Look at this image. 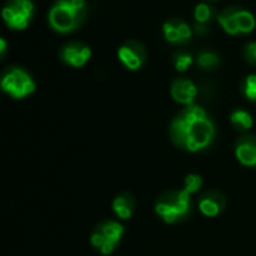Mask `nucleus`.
I'll use <instances>...</instances> for the list:
<instances>
[{
  "label": "nucleus",
  "instance_id": "obj_1",
  "mask_svg": "<svg viewBox=\"0 0 256 256\" xmlns=\"http://www.w3.org/2000/svg\"><path fill=\"white\" fill-rule=\"evenodd\" d=\"M172 142L188 152L196 153L207 148L214 138V124L198 105L186 106L171 123Z\"/></svg>",
  "mask_w": 256,
  "mask_h": 256
},
{
  "label": "nucleus",
  "instance_id": "obj_2",
  "mask_svg": "<svg viewBox=\"0 0 256 256\" xmlns=\"http://www.w3.org/2000/svg\"><path fill=\"white\" fill-rule=\"evenodd\" d=\"M86 20L84 0H57L48 15V22L57 33H70Z\"/></svg>",
  "mask_w": 256,
  "mask_h": 256
},
{
  "label": "nucleus",
  "instance_id": "obj_3",
  "mask_svg": "<svg viewBox=\"0 0 256 256\" xmlns=\"http://www.w3.org/2000/svg\"><path fill=\"white\" fill-rule=\"evenodd\" d=\"M190 192L184 188L178 192L164 195L156 204V213L166 224H174L190 214Z\"/></svg>",
  "mask_w": 256,
  "mask_h": 256
},
{
  "label": "nucleus",
  "instance_id": "obj_4",
  "mask_svg": "<svg viewBox=\"0 0 256 256\" xmlns=\"http://www.w3.org/2000/svg\"><path fill=\"white\" fill-rule=\"evenodd\" d=\"M124 232V226L114 220H105L98 225L94 232L92 234V244L102 255H111L117 244L120 243Z\"/></svg>",
  "mask_w": 256,
  "mask_h": 256
},
{
  "label": "nucleus",
  "instance_id": "obj_5",
  "mask_svg": "<svg viewBox=\"0 0 256 256\" xmlns=\"http://www.w3.org/2000/svg\"><path fill=\"white\" fill-rule=\"evenodd\" d=\"M36 88L33 78L22 69H9L2 78V90L14 99H22L32 94Z\"/></svg>",
  "mask_w": 256,
  "mask_h": 256
},
{
  "label": "nucleus",
  "instance_id": "obj_6",
  "mask_svg": "<svg viewBox=\"0 0 256 256\" xmlns=\"http://www.w3.org/2000/svg\"><path fill=\"white\" fill-rule=\"evenodd\" d=\"M33 12V3L30 0H9L2 10V16L9 28L22 30L30 24Z\"/></svg>",
  "mask_w": 256,
  "mask_h": 256
},
{
  "label": "nucleus",
  "instance_id": "obj_7",
  "mask_svg": "<svg viewBox=\"0 0 256 256\" xmlns=\"http://www.w3.org/2000/svg\"><path fill=\"white\" fill-rule=\"evenodd\" d=\"M117 56H118V60L129 70L140 69L146 60V51H144L142 45H140L136 42H129V44H124L123 46H120V50L117 51Z\"/></svg>",
  "mask_w": 256,
  "mask_h": 256
},
{
  "label": "nucleus",
  "instance_id": "obj_8",
  "mask_svg": "<svg viewBox=\"0 0 256 256\" xmlns=\"http://www.w3.org/2000/svg\"><path fill=\"white\" fill-rule=\"evenodd\" d=\"M60 56L64 63H68L74 68H81L90 60L92 50L84 44L74 42V44H68L66 46H63Z\"/></svg>",
  "mask_w": 256,
  "mask_h": 256
},
{
  "label": "nucleus",
  "instance_id": "obj_9",
  "mask_svg": "<svg viewBox=\"0 0 256 256\" xmlns=\"http://www.w3.org/2000/svg\"><path fill=\"white\" fill-rule=\"evenodd\" d=\"M236 158L244 166H256V136L244 135L237 141Z\"/></svg>",
  "mask_w": 256,
  "mask_h": 256
},
{
  "label": "nucleus",
  "instance_id": "obj_10",
  "mask_svg": "<svg viewBox=\"0 0 256 256\" xmlns=\"http://www.w3.org/2000/svg\"><path fill=\"white\" fill-rule=\"evenodd\" d=\"M198 94L196 86L189 80H176L171 86V96L176 102L182 105H194V100Z\"/></svg>",
  "mask_w": 256,
  "mask_h": 256
},
{
  "label": "nucleus",
  "instance_id": "obj_11",
  "mask_svg": "<svg viewBox=\"0 0 256 256\" xmlns=\"http://www.w3.org/2000/svg\"><path fill=\"white\" fill-rule=\"evenodd\" d=\"M164 36L171 44H184L190 39L192 30L184 21H166L164 24Z\"/></svg>",
  "mask_w": 256,
  "mask_h": 256
},
{
  "label": "nucleus",
  "instance_id": "obj_12",
  "mask_svg": "<svg viewBox=\"0 0 256 256\" xmlns=\"http://www.w3.org/2000/svg\"><path fill=\"white\" fill-rule=\"evenodd\" d=\"M224 207H225V200L222 195L216 192H208L200 200V212L207 218L218 216Z\"/></svg>",
  "mask_w": 256,
  "mask_h": 256
},
{
  "label": "nucleus",
  "instance_id": "obj_13",
  "mask_svg": "<svg viewBox=\"0 0 256 256\" xmlns=\"http://www.w3.org/2000/svg\"><path fill=\"white\" fill-rule=\"evenodd\" d=\"M134 208H135V201L130 195L128 194H123V195H118L114 202H112V210L114 213L117 214V218L123 219V220H128L132 214H134Z\"/></svg>",
  "mask_w": 256,
  "mask_h": 256
},
{
  "label": "nucleus",
  "instance_id": "obj_14",
  "mask_svg": "<svg viewBox=\"0 0 256 256\" xmlns=\"http://www.w3.org/2000/svg\"><path fill=\"white\" fill-rule=\"evenodd\" d=\"M218 21H219V24L222 26V28H224L228 34L236 36V34L240 33V27H238V24H237L234 9H226V10L218 14Z\"/></svg>",
  "mask_w": 256,
  "mask_h": 256
},
{
  "label": "nucleus",
  "instance_id": "obj_15",
  "mask_svg": "<svg viewBox=\"0 0 256 256\" xmlns=\"http://www.w3.org/2000/svg\"><path fill=\"white\" fill-rule=\"evenodd\" d=\"M234 14H236V20H237V24L240 27V33H250L254 28H255V16L249 12V10H244V9H234Z\"/></svg>",
  "mask_w": 256,
  "mask_h": 256
},
{
  "label": "nucleus",
  "instance_id": "obj_16",
  "mask_svg": "<svg viewBox=\"0 0 256 256\" xmlns=\"http://www.w3.org/2000/svg\"><path fill=\"white\" fill-rule=\"evenodd\" d=\"M231 123L238 130H249L254 126V118H252V116L248 111L237 110V111H234L231 114Z\"/></svg>",
  "mask_w": 256,
  "mask_h": 256
},
{
  "label": "nucleus",
  "instance_id": "obj_17",
  "mask_svg": "<svg viewBox=\"0 0 256 256\" xmlns=\"http://www.w3.org/2000/svg\"><path fill=\"white\" fill-rule=\"evenodd\" d=\"M218 63H219V57H218V54H214V52L206 51V52H201V54L198 56V64H200L201 68L210 69V68H214Z\"/></svg>",
  "mask_w": 256,
  "mask_h": 256
},
{
  "label": "nucleus",
  "instance_id": "obj_18",
  "mask_svg": "<svg viewBox=\"0 0 256 256\" xmlns=\"http://www.w3.org/2000/svg\"><path fill=\"white\" fill-rule=\"evenodd\" d=\"M243 93L244 96L249 99V100H254L256 102V75L252 74L249 75L244 82H243Z\"/></svg>",
  "mask_w": 256,
  "mask_h": 256
},
{
  "label": "nucleus",
  "instance_id": "obj_19",
  "mask_svg": "<svg viewBox=\"0 0 256 256\" xmlns=\"http://www.w3.org/2000/svg\"><path fill=\"white\" fill-rule=\"evenodd\" d=\"M195 20L198 21V24H206L210 16H212V8L206 3H200L196 8H195Z\"/></svg>",
  "mask_w": 256,
  "mask_h": 256
},
{
  "label": "nucleus",
  "instance_id": "obj_20",
  "mask_svg": "<svg viewBox=\"0 0 256 256\" xmlns=\"http://www.w3.org/2000/svg\"><path fill=\"white\" fill-rule=\"evenodd\" d=\"M192 62H194V58H192L190 54L180 52V54H177L176 58H174V66H176V69H177L178 72H184V70L189 69V66L192 64Z\"/></svg>",
  "mask_w": 256,
  "mask_h": 256
},
{
  "label": "nucleus",
  "instance_id": "obj_21",
  "mask_svg": "<svg viewBox=\"0 0 256 256\" xmlns=\"http://www.w3.org/2000/svg\"><path fill=\"white\" fill-rule=\"evenodd\" d=\"M202 186V178L198 174H189L184 180V189L189 190L190 194H195L201 189Z\"/></svg>",
  "mask_w": 256,
  "mask_h": 256
},
{
  "label": "nucleus",
  "instance_id": "obj_22",
  "mask_svg": "<svg viewBox=\"0 0 256 256\" xmlns=\"http://www.w3.org/2000/svg\"><path fill=\"white\" fill-rule=\"evenodd\" d=\"M243 54H244V58H246L249 63L256 64V42H250V44H248V45L244 46Z\"/></svg>",
  "mask_w": 256,
  "mask_h": 256
},
{
  "label": "nucleus",
  "instance_id": "obj_23",
  "mask_svg": "<svg viewBox=\"0 0 256 256\" xmlns=\"http://www.w3.org/2000/svg\"><path fill=\"white\" fill-rule=\"evenodd\" d=\"M4 51H6V40L2 38V39H0V52H2V56L4 54Z\"/></svg>",
  "mask_w": 256,
  "mask_h": 256
}]
</instances>
